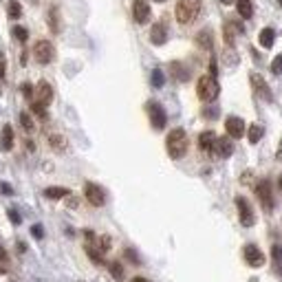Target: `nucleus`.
Wrapping results in <instances>:
<instances>
[{
  "instance_id": "f257e3e1",
  "label": "nucleus",
  "mask_w": 282,
  "mask_h": 282,
  "mask_svg": "<svg viewBox=\"0 0 282 282\" xmlns=\"http://www.w3.org/2000/svg\"><path fill=\"white\" fill-rule=\"evenodd\" d=\"M165 148H168V154L172 159L185 157V152H187V135H185V130L183 128L170 130L168 139H165Z\"/></svg>"
},
{
  "instance_id": "f03ea898",
  "label": "nucleus",
  "mask_w": 282,
  "mask_h": 282,
  "mask_svg": "<svg viewBox=\"0 0 282 282\" xmlns=\"http://www.w3.org/2000/svg\"><path fill=\"white\" fill-rule=\"evenodd\" d=\"M201 14V0H179L176 3V20L181 25H192Z\"/></svg>"
},
{
  "instance_id": "7ed1b4c3",
  "label": "nucleus",
  "mask_w": 282,
  "mask_h": 282,
  "mask_svg": "<svg viewBox=\"0 0 282 282\" xmlns=\"http://www.w3.org/2000/svg\"><path fill=\"white\" fill-rule=\"evenodd\" d=\"M218 93H220V88H218L216 77H212V75L198 77V82H196V95H198V99H203V102H214V99L218 97Z\"/></svg>"
},
{
  "instance_id": "20e7f679",
  "label": "nucleus",
  "mask_w": 282,
  "mask_h": 282,
  "mask_svg": "<svg viewBox=\"0 0 282 282\" xmlns=\"http://www.w3.org/2000/svg\"><path fill=\"white\" fill-rule=\"evenodd\" d=\"M256 196L260 201V205L264 212H271L273 209V194H271V183L267 179H260L256 183Z\"/></svg>"
},
{
  "instance_id": "39448f33",
  "label": "nucleus",
  "mask_w": 282,
  "mask_h": 282,
  "mask_svg": "<svg viewBox=\"0 0 282 282\" xmlns=\"http://www.w3.org/2000/svg\"><path fill=\"white\" fill-rule=\"evenodd\" d=\"M148 115H150V124H152V128L154 130H163L165 128V124H168V115H165V110L161 104H157V102H148Z\"/></svg>"
},
{
  "instance_id": "423d86ee",
  "label": "nucleus",
  "mask_w": 282,
  "mask_h": 282,
  "mask_svg": "<svg viewBox=\"0 0 282 282\" xmlns=\"http://www.w3.org/2000/svg\"><path fill=\"white\" fill-rule=\"evenodd\" d=\"M33 58H36L40 64H51V62H53V58H55V49H53V44L49 42V40L36 42V47H33Z\"/></svg>"
},
{
  "instance_id": "0eeeda50",
  "label": "nucleus",
  "mask_w": 282,
  "mask_h": 282,
  "mask_svg": "<svg viewBox=\"0 0 282 282\" xmlns=\"http://www.w3.org/2000/svg\"><path fill=\"white\" fill-rule=\"evenodd\" d=\"M236 207H238V218H240V225L242 227H251L256 223V216H253V209L249 205L245 196H236Z\"/></svg>"
},
{
  "instance_id": "6e6552de",
  "label": "nucleus",
  "mask_w": 282,
  "mask_h": 282,
  "mask_svg": "<svg viewBox=\"0 0 282 282\" xmlns=\"http://www.w3.org/2000/svg\"><path fill=\"white\" fill-rule=\"evenodd\" d=\"M84 194H86V201L91 203V205H95V207L106 205V192H104L102 185H97V183H86Z\"/></svg>"
},
{
  "instance_id": "1a4fd4ad",
  "label": "nucleus",
  "mask_w": 282,
  "mask_h": 282,
  "mask_svg": "<svg viewBox=\"0 0 282 282\" xmlns=\"http://www.w3.org/2000/svg\"><path fill=\"white\" fill-rule=\"evenodd\" d=\"M242 258H245V262L249 264L253 269H260L264 264V253L258 249L256 245H245V249H242Z\"/></svg>"
},
{
  "instance_id": "9d476101",
  "label": "nucleus",
  "mask_w": 282,
  "mask_h": 282,
  "mask_svg": "<svg viewBox=\"0 0 282 282\" xmlns=\"http://www.w3.org/2000/svg\"><path fill=\"white\" fill-rule=\"evenodd\" d=\"M132 18L137 25H146L150 20V5L148 0H132Z\"/></svg>"
},
{
  "instance_id": "9b49d317",
  "label": "nucleus",
  "mask_w": 282,
  "mask_h": 282,
  "mask_svg": "<svg viewBox=\"0 0 282 282\" xmlns=\"http://www.w3.org/2000/svg\"><path fill=\"white\" fill-rule=\"evenodd\" d=\"M225 130H227V135L231 139H240V137L245 135V121L231 115V117H227V121H225Z\"/></svg>"
},
{
  "instance_id": "f8f14e48",
  "label": "nucleus",
  "mask_w": 282,
  "mask_h": 282,
  "mask_svg": "<svg viewBox=\"0 0 282 282\" xmlns=\"http://www.w3.org/2000/svg\"><path fill=\"white\" fill-rule=\"evenodd\" d=\"M234 152V143H231L229 137H216V143H214V154L218 159H227Z\"/></svg>"
},
{
  "instance_id": "ddd939ff",
  "label": "nucleus",
  "mask_w": 282,
  "mask_h": 282,
  "mask_svg": "<svg viewBox=\"0 0 282 282\" xmlns=\"http://www.w3.org/2000/svg\"><path fill=\"white\" fill-rule=\"evenodd\" d=\"M249 82H251V88H253V91H256V95H260L262 99H267V102H271V91H269V86L264 84L262 75L251 73V75H249Z\"/></svg>"
},
{
  "instance_id": "4468645a",
  "label": "nucleus",
  "mask_w": 282,
  "mask_h": 282,
  "mask_svg": "<svg viewBox=\"0 0 282 282\" xmlns=\"http://www.w3.org/2000/svg\"><path fill=\"white\" fill-rule=\"evenodd\" d=\"M165 40H168V29H165V25H161V22L152 25V29H150V42L157 44V47H161V44H165Z\"/></svg>"
},
{
  "instance_id": "2eb2a0df",
  "label": "nucleus",
  "mask_w": 282,
  "mask_h": 282,
  "mask_svg": "<svg viewBox=\"0 0 282 282\" xmlns=\"http://www.w3.org/2000/svg\"><path fill=\"white\" fill-rule=\"evenodd\" d=\"M214 143H216V135H214L212 130H205L198 135V148H201L203 152H214Z\"/></svg>"
},
{
  "instance_id": "dca6fc26",
  "label": "nucleus",
  "mask_w": 282,
  "mask_h": 282,
  "mask_svg": "<svg viewBox=\"0 0 282 282\" xmlns=\"http://www.w3.org/2000/svg\"><path fill=\"white\" fill-rule=\"evenodd\" d=\"M38 104H42V106H49L51 104V99H53V88L49 82H40L38 84Z\"/></svg>"
},
{
  "instance_id": "f3484780",
  "label": "nucleus",
  "mask_w": 282,
  "mask_h": 282,
  "mask_svg": "<svg viewBox=\"0 0 282 282\" xmlns=\"http://www.w3.org/2000/svg\"><path fill=\"white\" fill-rule=\"evenodd\" d=\"M0 148H3L5 152H9L11 148H14V128H11L9 124H5L3 130H0Z\"/></svg>"
},
{
  "instance_id": "a211bd4d",
  "label": "nucleus",
  "mask_w": 282,
  "mask_h": 282,
  "mask_svg": "<svg viewBox=\"0 0 282 282\" xmlns=\"http://www.w3.org/2000/svg\"><path fill=\"white\" fill-rule=\"evenodd\" d=\"M236 33H242V25L240 22H225V27H223V36H225V42L229 44H234L236 40Z\"/></svg>"
},
{
  "instance_id": "6ab92c4d",
  "label": "nucleus",
  "mask_w": 282,
  "mask_h": 282,
  "mask_svg": "<svg viewBox=\"0 0 282 282\" xmlns=\"http://www.w3.org/2000/svg\"><path fill=\"white\" fill-rule=\"evenodd\" d=\"M258 42H260L262 49H271L273 42H275V31L271 29V27H264V29L260 31V36H258Z\"/></svg>"
},
{
  "instance_id": "aec40b11",
  "label": "nucleus",
  "mask_w": 282,
  "mask_h": 282,
  "mask_svg": "<svg viewBox=\"0 0 282 282\" xmlns=\"http://www.w3.org/2000/svg\"><path fill=\"white\" fill-rule=\"evenodd\" d=\"M170 71H172L174 80H179V82H187V80H190V71H187L181 62H172V64H170Z\"/></svg>"
},
{
  "instance_id": "412c9836",
  "label": "nucleus",
  "mask_w": 282,
  "mask_h": 282,
  "mask_svg": "<svg viewBox=\"0 0 282 282\" xmlns=\"http://www.w3.org/2000/svg\"><path fill=\"white\" fill-rule=\"evenodd\" d=\"M236 9H238L240 18H245V20H249L251 16H253V5H251V0H236Z\"/></svg>"
},
{
  "instance_id": "4be33fe9",
  "label": "nucleus",
  "mask_w": 282,
  "mask_h": 282,
  "mask_svg": "<svg viewBox=\"0 0 282 282\" xmlns=\"http://www.w3.org/2000/svg\"><path fill=\"white\" fill-rule=\"evenodd\" d=\"M271 264H273V271L282 275V247L280 245L271 247Z\"/></svg>"
},
{
  "instance_id": "5701e85b",
  "label": "nucleus",
  "mask_w": 282,
  "mask_h": 282,
  "mask_svg": "<svg viewBox=\"0 0 282 282\" xmlns=\"http://www.w3.org/2000/svg\"><path fill=\"white\" fill-rule=\"evenodd\" d=\"M69 194H71V190H66V187H47L44 190V196L51 198V201H58V198H64Z\"/></svg>"
},
{
  "instance_id": "b1692460",
  "label": "nucleus",
  "mask_w": 282,
  "mask_h": 282,
  "mask_svg": "<svg viewBox=\"0 0 282 282\" xmlns=\"http://www.w3.org/2000/svg\"><path fill=\"white\" fill-rule=\"evenodd\" d=\"M262 135H264V128L260 124H251L249 130H247V139H249V143H258L262 139Z\"/></svg>"
},
{
  "instance_id": "393cba45",
  "label": "nucleus",
  "mask_w": 282,
  "mask_h": 282,
  "mask_svg": "<svg viewBox=\"0 0 282 282\" xmlns=\"http://www.w3.org/2000/svg\"><path fill=\"white\" fill-rule=\"evenodd\" d=\"M196 44L201 49H207V51H209V49H212V33H209L207 29L201 31V33H198V38H196Z\"/></svg>"
},
{
  "instance_id": "a878e982",
  "label": "nucleus",
  "mask_w": 282,
  "mask_h": 282,
  "mask_svg": "<svg viewBox=\"0 0 282 282\" xmlns=\"http://www.w3.org/2000/svg\"><path fill=\"white\" fill-rule=\"evenodd\" d=\"M49 25H51V31L53 33L60 31V14H58V7H51V11H49Z\"/></svg>"
},
{
  "instance_id": "bb28decb",
  "label": "nucleus",
  "mask_w": 282,
  "mask_h": 282,
  "mask_svg": "<svg viewBox=\"0 0 282 282\" xmlns=\"http://www.w3.org/2000/svg\"><path fill=\"white\" fill-rule=\"evenodd\" d=\"M7 14H9L11 20H18V18H20V16H22V7H20L18 0H11L9 7H7Z\"/></svg>"
},
{
  "instance_id": "cd10ccee",
  "label": "nucleus",
  "mask_w": 282,
  "mask_h": 282,
  "mask_svg": "<svg viewBox=\"0 0 282 282\" xmlns=\"http://www.w3.org/2000/svg\"><path fill=\"white\" fill-rule=\"evenodd\" d=\"M150 80H152V86H154V88H161V86H163V82H165L163 71H161V69H154V71H152V77H150Z\"/></svg>"
},
{
  "instance_id": "c85d7f7f",
  "label": "nucleus",
  "mask_w": 282,
  "mask_h": 282,
  "mask_svg": "<svg viewBox=\"0 0 282 282\" xmlns=\"http://www.w3.org/2000/svg\"><path fill=\"white\" fill-rule=\"evenodd\" d=\"M86 253H88V258H91L95 264H104V258H102V251H97V249H93L91 245H86Z\"/></svg>"
},
{
  "instance_id": "c756f323",
  "label": "nucleus",
  "mask_w": 282,
  "mask_h": 282,
  "mask_svg": "<svg viewBox=\"0 0 282 282\" xmlns=\"http://www.w3.org/2000/svg\"><path fill=\"white\" fill-rule=\"evenodd\" d=\"M108 269H110V273H113L115 280H121V278H124V267H121L119 262H110Z\"/></svg>"
},
{
  "instance_id": "7c9ffc66",
  "label": "nucleus",
  "mask_w": 282,
  "mask_h": 282,
  "mask_svg": "<svg viewBox=\"0 0 282 282\" xmlns=\"http://www.w3.org/2000/svg\"><path fill=\"white\" fill-rule=\"evenodd\" d=\"M14 36L18 42H27V38H29V31L25 29V27H14Z\"/></svg>"
},
{
  "instance_id": "2f4dec72",
  "label": "nucleus",
  "mask_w": 282,
  "mask_h": 282,
  "mask_svg": "<svg viewBox=\"0 0 282 282\" xmlns=\"http://www.w3.org/2000/svg\"><path fill=\"white\" fill-rule=\"evenodd\" d=\"M271 73H273V75H282V53L273 58V62H271Z\"/></svg>"
},
{
  "instance_id": "473e14b6",
  "label": "nucleus",
  "mask_w": 282,
  "mask_h": 282,
  "mask_svg": "<svg viewBox=\"0 0 282 282\" xmlns=\"http://www.w3.org/2000/svg\"><path fill=\"white\" fill-rule=\"evenodd\" d=\"M20 124H22V128H25L27 132H31V130H33V119H31L27 113H22V115H20Z\"/></svg>"
},
{
  "instance_id": "72a5a7b5",
  "label": "nucleus",
  "mask_w": 282,
  "mask_h": 282,
  "mask_svg": "<svg viewBox=\"0 0 282 282\" xmlns=\"http://www.w3.org/2000/svg\"><path fill=\"white\" fill-rule=\"evenodd\" d=\"M51 146L55 148V150H64V148H66V141H64L60 135H51Z\"/></svg>"
},
{
  "instance_id": "f704fd0d",
  "label": "nucleus",
  "mask_w": 282,
  "mask_h": 282,
  "mask_svg": "<svg viewBox=\"0 0 282 282\" xmlns=\"http://www.w3.org/2000/svg\"><path fill=\"white\" fill-rule=\"evenodd\" d=\"M31 110H33V113H36V115H38V117H40V119H47V108H44L42 104L33 102V104H31Z\"/></svg>"
},
{
  "instance_id": "c9c22d12",
  "label": "nucleus",
  "mask_w": 282,
  "mask_h": 282,
  "mask_svg": "<svg viewBox=\"0 0 282 282\" xmlns=\"http://www.w3.org/2000/svg\"><path fill=\"white\" fill-rule=\"evenodd\" d=\"M97 247H99V251H108L110 249V238H108V236H102V238H99L97 240Z\"/></svg>"
},
{
  "instance_id": "e433bc0d",
  "label": "nucleus",
  "mask_w": 282,
  "mask_h": 282,
  "mask_svg": "<svg viewBox=\"0 0 282 282\" xmlns=\"http://www.w3.org/2000/svg\"><path fill=\"white\" fill-rule=\"evenodd\" d=\"M31 234H33V238H36V240H42V238H44L42 225H33V227H31Z\"/></svg>"
},
{
  "instance_id": "4c0bfd02",
  "label": "nucleus",
  "mask_w": 282,
  "mask_h": 282,
  "mask_svg": "<svg viewBox=\"0 0 282 282\" xmlns=\"http://www.w3.org/2000/svg\"><path fill=\"white\" fill-rule=\"evenodd\" d=\"M126 258H128L130 262H135V264H139V256H137V251H132V249H126Z\"/></svg>"
},
{
  "instance_id": "58836bf2",
  "label": "nucleus",
  "mask_w": 282,
  "mask_h": 282,
  "mask_svg": "<svg viewBox=\"0 0 282 282\" xmlns=\"http://www.w3.org/2000/svg\"><path fill=\"white\" fill-rule=\"evenodd\" d=\"M7 75V60H5V53H0V77Z\"/></svg>"
},
{
  "instance_id": "ea45409f",
  "label": "nucleus",
  "mask_w": 282,
  "mask_h": 282,
  "mask_svg": "<svg viewBox=\"0 0 282 282\" xmlns=\"http://www.w3.org/2000/svg\"><path fill=\"white\" fill-rule=\"evenodd\" d=\"M22 95H25L27 99H31V95H33V86H31V84H22Z\"/></svg>"
},
{
  "instance_id": "a19ab883",
  "label": "nucleus",
  "mask_w": 282,
  "mask_h": 282,
  "mask_svg": "<svg viewBox=\"0 0 282 282\" xmlns=\"http://www.w3.org/2000/svg\"><path fill=\"white\" fill-rule=\"evenodd\" d=\"M9 218H11V223L14 225H20V214L16 212V209H9Z\"/></svg>"
},
{
  "instance_id": "79ce46f5",
  "label": "nucleus",
  "mask_w": 282,
  "mask_h": 282,
  "mask_svg": "<svg viewBox=\"0 0 282 282\" xmlns=\"http://www.w3.org/2000/svg\"><path fill=\"white\" fill-rule=\"evenodd\" d=\"M203 115H205L207 119H214V117L218 115V110H216V108H205V110H203Z\"/></svg>"
},
{
  "instance_id": "37998d69",
  "label": "nucleus",
  "mask_w": 282,
  "mask_h": 282,
  "mask_svg": "<svg viewBox=\"0 0 282 282\" xmlns=\"http://www.w3.org/2000/svg\"><path fill=\"white\" fill-rule=\"evenodd\" d=\"M216 73H218V69H216V58H212V62H209V75L216 77Z\"/></svg>"
},
{
  "instance_id": "c03bdc74",
  "label": "nucleus",
  "mask_w": 282,
  "mask_h": 282,
  "mask_svg": "<svg viewBox=\"0 0 282 282\" xmlns=\"http://www.w3.org/2000/svg\"><path fill=\"white\" fill-rule=\"evenodd\" d=\"M0 192H3V194H14V190H11V185L9 183H0Z\"/></svg>"
},
{
  "instance_id": "a18cd8bd",
  "label": "nucleus",
  "mask_w": 282,
  "mask_h": 282,
  "mask_svg": "<svg viewBox=\"0 0 282 282\" xmlns=\"http://www.w3.org/2000/svg\"><path fill=\"white\" fill-rule=\"evenodd\" d=\"M0 262H7V251L0 247Z\"/></svg>"
},
{
  "instance_id": "49530a36",
  "label": "nucleus",
  "mask_w": 282,
  "mask_h": 282,
  "mask_svg": "<svg viewBox=\"0 0 282 282\" xmlns=\"http://www.w3.org/2000/svg\"><path fill=\"white\" fill-rule=\"evenodd\" d=\"M132 282H150V280H146V278H141V275H137V278L132 280Z\"/></svg>"
},
{
  "instance_id": "de8ad7c7",
  "label": "nucleus",
  "mask_w": 282,
  "mask_h": 282,
  "mask_svg": "<svg viewBox=\"0 0 282 282\" xmlns=\"http://www.w3.org/2000/svg\"><path fill=\"white\" fill-rule=\"evenodd\" d=\"M220 3H223V5H231V3H234V0H220Z\"/></svg>"
},
{
  "instance_id": "09e8293b",
  "label": "nucleus",
  "mask_w": 282,
  "mask_h": 282,
  "mask_svg": "<svg viewBox=\"0 0 282 282\" xmlns=\"http://www.w3.org/2000/svg\"><path fill=\"white\" fill-rule=\"evenodd\" d=\"M278 187H280V190H282V174H280V179H278Z\"/></svg>"
},
{
  "instance_id": "8fccbe9b",
  "label": "nucleus",
  "mask_w": 282,
  "mask_h": 282,
  "mask_svg": "<svg viewBox=\"0 0 282 282\" xmlns=\"http://www.w3.org/2000/svg\"><path fill=\"white\" fill-rule=\"evenodd\" d=\"M278 5H280V7H282V0H278Z\"/></svg>"
},
{
  "instance_id": "3c124183",
  "label": "nucleus",
  "mask_w": 282,
  "mask_h": 282,
  "mask_svg": "<svg viewBox=\"0 0 282 282\" xmlns=\"http://www.w3.org/2000/svg\"><path fill=\"white\" fill-rule=\"evenodd\" d=\"M157 3H165V0H157Z\"/></svg>"
}]
</instances>
